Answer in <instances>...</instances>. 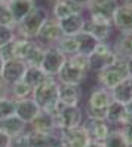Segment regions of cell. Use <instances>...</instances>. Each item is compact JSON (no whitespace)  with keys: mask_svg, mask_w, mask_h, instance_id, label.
Returning <instances> with one entry per match:
<instances>
[{"mask_svg":"<svg viewBox=\"0 0 132 147\" xmlns=\"http://www.w3.org/2000/svg\"><path fill=\"white\" fill-rule=\"evenodd\" d=\"M58 89L59 83L55 77L48 76L42 83H39L36 88H33L31 98L37 102V106L45 110V111H54L59 106V98H58Z\"/></svg>","mask_w":132,"mask_h":147,"instance_id":"obj_1","label":"cell"},{"mask_svg":"<svg viewBox=\"0 0 132 147\" xmlns=\"http://www.w3.org/2000/svg\"><path fill=\"white\" fill-rule=\"evenodd\" d=\"M49 16H51V13H49L48 9H45V7H42V6H36V9L31 11L24 20H21L15 25L16 37L34 40L39 30H40V27L43 25V22H45Z\"/></svg>","mask_w":132,"mask_h":147,"instance_id":"obj_2","label":"cell"},{"mask_svg":"<svg viewBox=\"0 0 132 147\" xmlns=\"http://www.w3.org/2000/svg\"><path fill=\"white\" fill-rule=\"evenodd\" d=\"M57 132L61 129H73L82 126L85 122V113L80 106H63L59 102L57 110L51 111Z\"/></svg>","mask_w":132,"mask_h":147,"instance_id":"obj_3","label":"cell"},{"mask_svg":"<svg viewBox=\"0 0 132 147\" xmlns=\"http://www.w3.org/2000/svg\"><path fill=\"white\" fill-rule=\"evenodd\" d=\"M126 77H129V74H128V67H126L125 58H117L113 64H110L108 67H105L101 71L96 73V80H98V83L108 91L116 88Z\"/></svg>","mask_w":132,"mask_h":147,"instance_id":"obj_4","label":"cell"},{"mask_svg":"<svg viewBox=\"0 0 132 147\" xmlns=\"http://www.w3.org/2000/svg\"><path fill=\"white\" fill-rule=\"evenodd\" d=\"M119 57L114 52L113 46L108 42H98L94 52L88 57V67H89V73H98L102 68L108 67L113 64Z\"/></svg>","mask_w":132,"mask_h":147,"instance_id":"obj_5","label":"cell"},{"mask_svg":"<svg viewBox=\"0 0 132 147\" xmlns=\"http://www.w3.org/2000/svg\"><path fill=\"white\" fill-rule=\"evenodd\" d=\"M63 37V31L59 28L58 20H55L54 16H49V18L43 22V25L40 27L36 40L37 43H40L42 46L49 48V46H55V43Z\"/></svg>","mask_w":132,"mask_h":147,"instance_id":"obj_6","label":"cell"},{"mask_svg":"<svg viewBox=\"0 0 132 147\" xmlns=\"http://www.w3.org/2000/svg\"><path fill=\"white\" fill-rule=\"evenodd\" d=\"M58 141L64 147H86L91 143V138L83 126H79L58 131Z\"/></svg>","mask_w":132,"mask_h":147,"instance_id":"obj_7","label":"cell"},{"mask_svg":"<svg viewBox=\"0 0 132 147\" xmlns=\"http://www.w3.org/2000/svg\"><path fill=\"white\" fill-rule=\"evenodd\" d=\"M65 61H67V57L61 51H58L55 46H49L45 51V57H43V63L40 67L46 73V76L55 77L63 68Z\"/></svg>","mask_w":132,"mask_h":147,"instance_id":"obj_8","label":"cell"},{"mask_svg":"<svg viewBox=\"0 0 132 147\" xmlns=\"http://www.w3.org/2000/svg\"><path fill=\"white\" fill-rule=\"evenodd\" d=\"M113 27L120 34H132V5L119 3L117 9L113 13Z\"/></svg>","mask_w":132,"mask_h":147,"instance_id":"obj_9","label":"cell"},{"mask_svg":"<svg viewBox=\"0 0 132 147\" xmlns=\"http://www.w3.org/2000/svg\"><path fill=\"white\" fill-rule=\"evenodd\" d=\"M27 70V64L22 59H9V61H5L3 64V70H2V79L7 86H11L16 82L22 80L24 73Z\"/></svg>","mask_w":132,"mask_h":147,"instance_id":"obj_10","label":"cell"},{"mask_svg":"<svg viewBox=\"0 0 132 147\" xmlns=\"http://www.w3.org/2000/svg\"><path fill=\"white\" fill-rule=\"evenodd\" d=\"M88 73L80 70L79 67H76L74 64H71L67 59L64 63L63 68L59 70V73L55 76V79L58 80V83L61 85H76V86H80L82 82L86 79Z\"/></svg>","mask_w":132,"mask_h":147,"instance_id":"obj_11","label":"cell"},{"mask_svg":"<svg viewBox=\"0 0 132 147\" xmlns=\"http://www.w3.org/2000/svg\"><path fill=\"white\" fill-rule=\"evenodd\" d=\"M40 110L42 109L37 106V102L31 97L22 98V100H15V116H18L27 125L31 123V120L40 113Z\"/></svg>","mask_w":132,"mask_h":147,"instance_id":"obj_12","label":"cell"},{"mask_svg":"<svg viewBox=\"0 0 132 147\" xmlns=\"http://www.w3.org/2000/svg\"><path fill=\"white\" fill-rule=\"evenodd\" d=\"M85 21L86 18L83 13H76V15H70L67 18L58 20L59 28L63 31V36H76L85 28Z\"/></svg>","mask_w":132,"mask_h":147,"instance_id":"obj_13","label":"cell"},{"mask_svg":"<svg viewBox=\"0 0 132 147\" xmlns=\"http://www.w3.org/2000/svg\"><path fill=\"white\" fill-rule=\"evenodd\" d=\"M28 137V147H54L59 144L58 132H39L27 129Z\"/></svg>","mask_w":132,"mask_h":147,"instance_id":"obj_14","label":"cell"},{"mask_svg":"<svg viewBox=\"0 0 132 147\" xmlns=\"http://www.w3.org/2000/svg\"><path fill=\"white\" fill-rule=\"evenodd\" d=\"M82 126L86 129L91 141H101V143H104V140L107 138L110 129H111L105 120H91V119L83 122Z\"/></svg>","mask_w":132,"mask_h":147,"instance_id":"obj_15","label":"cell"},{"mask_svg":"<svg viewBox=\"0 0 132 147\" xmlns=\"http://www.w3.org/2000/svg\"><path fill=\"white\" fill-rule=\"evenodd\" d=\"M105 122L113 126H122L125 122H128L125 104L116 100H111V102L105 109Z\"/></svg>","mask_w":132,"mask_h":147,"instance_id":"obj_16","label":"cell"},{"mask_svg":"<svg viewBox=\"0 0 132 147\" xmlns=\"http://www.w3.org/2000/svg\"><path fill=\"white\" fill-rule=\"evenodd\" d=\"M83 7L74 3L73 0H58L54 3L51 11V16H54L55 20H63L67 18L70 15H76V13H83Z\"/></svg>","mask_w":132,"mask_h":147,"instance_id":"obj_17","label":"cell"},{"mask_svg":"<svg viewBox=\"0 0 132 147\" xmlns=\"http://www.w3.org/2000/svg\"><path fill=\"white\" fill-rule=\"evenodd\" d=\"M58 98L63 106H79L82 100V89L76 85H61L58 89Z\"/></svg>","mask_w":132,"mask_h":147,"instance_id":"obj_18","label":"cell"},{"mask_svg":"<svg viewBox=\"0 0 132 147\" xmlns=\"http://www.w3.org/2000/svg\"><path fill=\"white\" fill-rule=\"evenodd\" d=\"M28 129V125L22 122L18 116H9L5 119H0V131L6 134L7 137H15L25 132Z\"/></svg>","mask_w":132,"mask_h":147,"instance_id":"obj_19","label":"cell"},{"mask_svg":"<svg viewBox=\"0 0 132 147\" xmlns=\"http://www.w3.org/2000/svg\"><path fill=\"white\" fill-rule=\"evenodd\" d=\"M119 6V0H91L88 5V12L89 13H98L107 18H113L114 11Z\"/></svg>","mask_w":132,"mask_h":147,"instance_id":"obj_20","label":"cell"},{"mask_svg":"<svg viewBox=\"0 0 132 147\" xmlns=\"http://www.w3.org/2000/svg\"><path fill=\"white\" fill-rule=\"evenodd\" d=\"M36 2H28V0H12L7 3V7L15 20V24H18L21 20H24L31 11L36 9Z\"/></svg>","mask_w":132,"mask_h":147,"instance_id":"obj_21","label":"cell"},{"mask_svg":"<svg viewBox=\"0 0 132 147\" xmlns=\"http://www.w3.org/2000/svg\"><path fill=\"white\" fill-rule=\"evenodd\" d=\"M113 97H111V91L98 86L95 88L89 97H88V107H96V109H107V106L111 102Z\"/></svg>","mask_w":132,"mask_h":147,"instance_id":"obj_22","label":"cell"},{"mask_svg":"<svg viewBox=\"0 0 132 147\" xmlns=\"http://www.w3.org/2000/svg\"><path fill=\"white\" fill-rule=\"evenodd\" d=\"M28 126L33 131H39V132H57V129L54 126L52 113L45 110H40V113L31 120V123Z\"/></svg>","mask_w":132,"mask_h":147,"instance_id":"obj_23","label":"cell"},{"mask_svg":"<svg viewBox=\"0 0 132 147\" xmlns=\"http://www.w3.org/2000/svg\"><path fill=\"white\" fill-rule=\"evenodd\" d=\"M74 39H76V43H77V52L82 54V55H86V57H89L94 52V49L96 48V45H98V40H96L91 33H88L85 30L80 31L79 34H76Z\"/></svg>","mask_w":132,"mask_h":147,"instance_id":"obj_24","label":"cell"},{"mask_svg":"<svg viewBox=\"0 0 132 147\" xmlns=\"http://www.w3.org/2000/svg\"><path fill=\"white\" fill-rule=\"evenodd\" d=\"M83 30L88 31V33H91L98 42H107L108 37L113 34L114 27L113 25H104V24H94V22L86 20Z\"/></svg>","mask_w":132,"mask_h":147,"instance_id":"obj_25","label":"cell"},{"mask_svg":"<svg viewBox=\"0 0 132 147\" xmlns=\"http://www.w3.org/2000/svg\"><path fill=\"white\" fill-rule=\"evenodd\" d=\"M111 97L122 104H126L132 100V77H126L122 83H119L116 88L111 89Z\"/></svg>","mask_w":132,"mask_h":147,"instance_id":"obj_26","label":"cell"},{"mask_svg":"<svg viewBox=\"0 0 132 147\" xmlns=\"http://www.w3.org/2000/svg\"><path fill=\"white\" fill-rule=\"evenodd\" d=\"M113 49L119 58L126 59L128 57H132V34H120Z\"/></svg>","mask_w":132,"mask_h":147,"instance_id":"obj_27","label":"cell"},{"mask_svg":"<svg viewBox=\"0 0 132 147\" xmlns=\"http://www.w3.org/2000/svg\"><path fill=\"white\" fill-rule=\"evenodd\" d=\"M34 45V40L22 39V37H15L12 40V48H13V57L15 59H25V57L28 55L30 49Z\"/></svg>","mask_w":132,"mask_h":147,"instance_id":"obj_28","label":"cell"},{"mask_svg":"<svg viewBox=\"0 0 132 147\" xmlns=\"http://www.w3.org/2000/svg\"><path fill=\"white\" fill-rule=\"evenodd\" d=\"M46 73L42 70V67H31V65H27V70L24 73V77L22 80L25 83H28L31 88H36L39 83H42L43 80L46 79Z\"/></svg>","mask_w":132,"mask_h":147,"instance_id":"obj_29","label":"cell"},{"mask_svg":"<svg viewBox=\"0 0 132 147\" xmlns=\"http://www.w3.org/2000/svg\"><path fill=\"white\" fill-rule=\"evenodd\" d=\"M45 51L46 48L42 46L40 43H37L36 40H34V45L33 48L30 49L28 55L25 57V64L27 65H31V67H40L42 63H43V57H45Z\"/></svg>","mask_w":132,"mask_h":147,"instance_id":"obj_30","label":"cell"},{"mask_svg":"<svg viewBox=\"0 0 132 147\" xmlns=\"http://www.w3.org/2000/svg\"><path fill=\"white\" fill-rule=\"evenodd\" d=\"M55 48L58 51H61V52H63L67 58L79 54L77 52V43H76L74 36H63L55 43Z\"/></svg>","mask_w":132,"mask_h":147,"instance_id":"obj_31","label":"cell"},{"mask_svg":"<svg viewBox=\"0 0 132 147\" xmlns=\"http://www.w3.org/2000/svg\"><path fill=\"white\" fill-rule=\"evenodd\" d=\"M104 144H105V147H131L126 141L125 135H123L122 129L117 126L110 129L107 138L104 140Z\"/></svg>","mask_w":132,"mask_h":147,"instance_id":"obj_32","label":"cell"},{"mask_svg":"<svg viewBox=\"0 0 132 147\" xmlns=\"http://www.w3.org/2000/svg\"><path fill=\"white\" fill-rule=\"evenodd\" d=\"M31 92H33V88L28 83H25L24 80H20L9 86V97H12L13 100L28 98V97H31Z\"/></svg>","mask_w":132,"mask_h":147,"instance_id":"obj_33","label":"cell"},{"mask_svg":"<svg viewBox=\"0 0 132 147\" xmlns=\"http://www.w3.org/2000/svg\"><path fill=\"white\" fill-rule=\"evenodd\" d=\"M15 115V100L12 97H5L0 100V119Z\"/></svg>","mask_w":132,"mask_h":147,"instance_id":"obj_34","label":"cell"},{"mask_svg":"<svg viewBox=\"0 0 132 147\" xmlns=\"http://www.w3.org/2000/svg\"><path fill=\"white\" fill-rule=\"evenodd\" d=\"M16 37L15 34V27H7V25H0V48L5 46Z\"/></svg>","mask_w":132,"mask_h":147,"instance_id":"obj_35","label":"cell"},{"mask_svg":"<svg viewBox=\"0 0 132 147\" xmlns=\"http://www.w3.org/2000/svg\"><path fill=\"white\" fill-rule=\"evenodd\" d=\"M0 25H7V27H15L16 25L7 5L0 6Z\"/></svg>","mask_w":132,"mask_h":147,"instance_id":"obj_36","label":"cell"},{"mask_svg":"<svg viewBox=\"0 0 132 147\" xmlns=\"http://www.w3.org/2000/svg\"><path fill=\"white\" fill-rule=\"evenodd\" d=\"M71 64H74L76 67H79L80 70L89 73V67H88V57L86 55H82V54H76L73 57H68L67 58Z\"/></svg>","mask_w":132,"mask_h":147,"instance_id":"obj_37","label":"cell"},{"mask_svg":"<svg viewBox=\"0 0 132 147\" xmlns=\"http://www.w3.org/2000/svg\"><path fill=\"white\" fill-rule=\"evenodd\" d=\"M85 113H86V117L91 120H105V109L86 107Z\"/></svg>","mask_w":132,"mask_h":147,"instance_id":"obj_38","label":"cell"},{"mask_svg":"<svg viewBox=\"0 0 132 147\" xmlns=\"http://www.w3.org/2000/svg\"><path fill=\"white\" fill-rule=\"evenodd\" d=\"M9 147H28L27 131L22 132V134H20V135L11 137V140H9Z\"/></svg>","mask_w":132,"mask_h":147,"instance_id":"obj_39","label":"cell"},{"mask_svg":"<svg viewBox=\"0 0 132 147\" xmlns=\"http://www.w3.org/2000/svg\"><path fill=\"white\" fill-rule=\"evenodd\" d=\"M88 21H91L94 24H104V25H113L111 18H107V16H102L98 13H89V18Z\"/></svg>","mask_w":132,"mask_h":147,"instance_id":"obj_40","label":"cell"},{"mask_svg":"<svg viewBox=\"0 0 132 147\" xmlns=\"http://www.w3.org/2000/svg\"><path fill=\"white\" fill-rule=\"evenodd\" d=\"M119 128L122 129V132H123V135H125L128 144L132 147V119H128V122H125Z\"/></svg>","mask_w":132,"mask_h":147,"instance_id":"obj_41","label":"cell"},{"mask_svg":"<svg viewBox=\"0 0 132 147\" xmlns=\"http://www.w3.org/2000/svg\"><path fill=\"white\" fill-rule=\"evenodd\" d=\"M5 97H9V86L0 79V100Z\"/></svg>","mask_w":132,"mask_h":147,"instance_id":"obj_42","label":"cell"},{"mask_svg":"<svg viewBox=\"0 0 132 147\" xmlns=\"http://www.w3.org/2000/svg\"><path fill=\"white\" fill-rule=\"evenodd\" d=\"M9 140L11 137H7L6 134L0 131V147H9Z\"/></svg>","mask_w":132,"mask_h":147,"instance_id":"obj_43","label":"cell"},{"mask_svg":"<svg viewBox=\"0 0 132 147\" xmlns=\"http://www.w3.org/2000/svg\"><path fill=\"white\" fill-rule=\"evenodd\" d=\"M125 111H126L128 119H132V100H131V101H128L126 104H125Z\"/></svg>","mask_w":132,"mask_h":147,"instance_id":"obj_44","label":"cell"},{"mask_svg":"<svg viewBox=\"0 0 132 147\" xmlns=\"http://www.w3.org/2000/svg\"><path fill=\"white\" fill-rule=\"evenodd\" d=\"M126 67H128V74L129 77H132V57L126 58Z\"/></svg>","mask_w":132,"mask_h":147,"instance_id":"obj_45","label":"cell"},{"mask_svg":"<svg viewBox=\"0 0 132 147\" xmlns=\"http://www.w3.org/2000/svg\"><path fill=\"white\" fill-rule=\"evenodd\" d=\"M73 2H74V3H77L79 6H82L83 9H86V7H88V5L91 3V0H73Z\"/></svg>","mask_w":132,"mask_h":147,"instance_id":"obj_46","label":"cell"},{"mask_svg":"<svg viewBox=\"0 0 132 147\" xmlns=\"http://www.w3.org/2000/svg\"><path fill=\"white\" fill-rule=\"evenodd\" d=\"M86 147H105V144L101 143V141H91Z\"/></svg>","mask_w":132,"mask_h":147,"instance_id":"obj_47","label":"cell"},{"mask_svg":"<svg viewBox=\"0 0 132 147\" xmlns=\"http://www.w3.org/2000/svg\"><path fill=\"white\" fill-rule=\"evenodd\" d=\"M3 64H5V61H3V58H2V55H0V76H2V70H3Z\"/></svg>","mask_w":132,"mask_h":147,"instance_id":"obj_48","label":"cell"},{"mask_svg":"<svg viewBox=\"0 0 132 147\" xmlns=\"http://www.w3.org/2000/svg\"><path fill=\"white\" fill-rule=\"evenodd\" d=\"M2 2H3L5 5H7V3H11V2H12V0H2Z\"/></svg>","mask_w":132,"mask_h":147,"instance_id":"obj_49","label":"cell"},{"mask_svg":"<svg viewBox=\"0 0 132 147\" xmlns=\"http://www.w3.org/2000/svg\"><path fill=\"white\" fill-rule=\"evenodd\" d=\"M123 3H131L132 5V0H123Z\"/></svg>","mask_w":132,"mask_h":147,"instance_id":"obj_50","label":"cell"},{"mask_svg":"<svg viewBox=\"0 0 132 147\" xmlns=\"http://www.w3.org/2000/svg\"><path fill=\"white\" fill-rule=\"evenodd\" d=\"M46 2H54L55 3V2H58V0H46Z\"/></svg>","mask_w":132,"mask_h":147,"instance_id":"obj_51","label":"cell"},{"mask_svg":"<svg viewBox=\"0 0 132 147\" xmlns=\"http://www.w3.org/2000/svg\"><path fill=\"white\" fill-rule=\"evenodd\" d=\"M54 147H64V146H61V144H57V146H54Z\"/></svg>","mask_w":132,"mask_h":147,"instance_id":"obj_52","label":"cell"},{"mask_svg":"<svg viewBox=\"0 0 132 147\" xmlns=\"http://www.w3.org/2000/svg\"><path fill=\"white\" fill-rule=\"evenodd\" d=\"M3 5H5V3H3V2H2V0H0V6H3Z\"/></svg>","mask_w":132,"mask_h":147,"instance_id":"obj_53","label":"cell"},{"mask_svg":"<svg viewBox=\"0 0 132 147\" xmlns=\"http://www.w3.org/2000/svg\"><path fill=\"white\" fill-rule=\"evenodd\" d=\"M28 2H36V0H28Z\"/></svg>","mask_w":132,"mask_h":147,"instance_id":"obj_54","label":"cell"}]
</instances>
